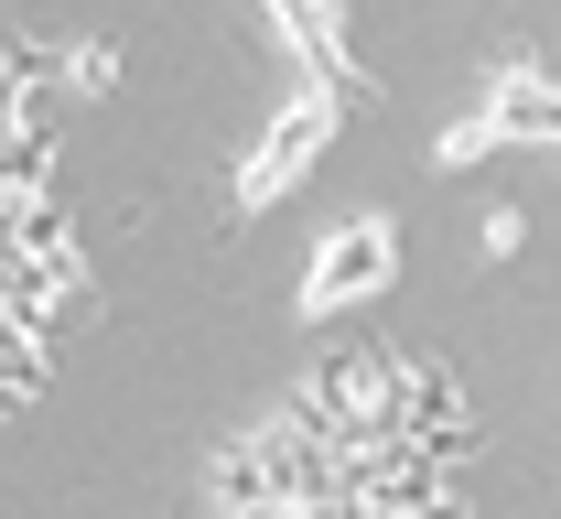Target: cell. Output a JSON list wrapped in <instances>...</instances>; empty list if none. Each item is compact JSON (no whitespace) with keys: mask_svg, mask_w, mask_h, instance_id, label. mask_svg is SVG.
Instances as JSON below:
<instances>
[{"mask_svg":"<svg viewBox=\"0 0 561 519\" xmlns=\"http://www.w3.org/2000/svg\"><path fill=\"white\" fill-rule=\"evenodd\" d=\"M378 249H389V227L367 217V227H346V238H335V249H324V260H335V271H313V282H302V314H335V303L346 293H367V282H378V271H389V260H378Z\"/></svg>","mask_w":561,"mask_h":519,"instance_id":"cell-1","label":"cell"}]
</instances>
